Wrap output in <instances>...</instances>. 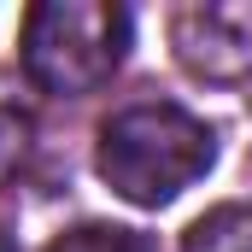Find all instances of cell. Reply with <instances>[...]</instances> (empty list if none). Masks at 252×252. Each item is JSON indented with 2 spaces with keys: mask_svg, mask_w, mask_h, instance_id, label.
<instances>
[{
  "mask_svg": "<svg viewBox=\"0 0 252 252\" xmlns=\"http://www.w3.org/2000/svg\"><path fill=\"white\" fill-rule=\"evenodd\" d=\"M129 53V12L112 0H41L24 18V70L47 94H94Z\"/></svg>",
  "mask_w": 252,
  "mask_h": 252,
  "instance_id": "7a4b0ae2",
  "label": "cell"
},
{
  "mask_svg": "<svg viewBox=\"0 0 252 252\" xmlns=\"http://www.w3.org/2000/svg\"><path fill=\"white\" fill-rule=\"evenodd\" d=\"M211 129L182 106H129L100 129V176L129 205H164L211 170Z\"/></svg>",
  "mask_w": 252,
  "mask_h": 252,
  "instance_id": "6da1fadb",
  "label": "cell"
},
{
  "mask_svg": "<svg viewBox=\"0 0 252 252\" xmlns=\"http://www.w3.org/2000/svg\"><path fill=\"white\" fill-rule=\"evenodd\" d=\"M47 252H153V241L141 229H118V223H82V229L59 235Z\"/></svg>",
  "mask_w": 252,
  "mask_h": 252,
  "instance_id": "277c9868",
  "label": "cell"
},
{
  "mask_svg": "<svg viewBox=\"0 0 252 252\" xmlns=\"http://www.w3.org/2000/svg\"><path fill=\"white\" fill-rule=\"evenodd\" d=\"M176 47L193 70L223 76V47H229V70L252 64V12H229V6H188L176 18Z\"/></svg>",
  "mask_w": 252,
  "mask_h": 252,
  "instance_id": "3957f363",
  "label": "cell"
},
{
  "mask_svg": "<svg viewBox=\"0 0 252 252\" xmlns=\"http://www.w3.org/2000/svg\"><path fill=\"white\" fill-rule=\"evenodd\" d=\"M24 147H30V124L18 112H0V182L24 164Z\"/></svg>",
  "mask_w": 252,
  "mask_h": 252,
  "instance_id": "5b68a950",
  "label": "cell"
}]
</instances>
